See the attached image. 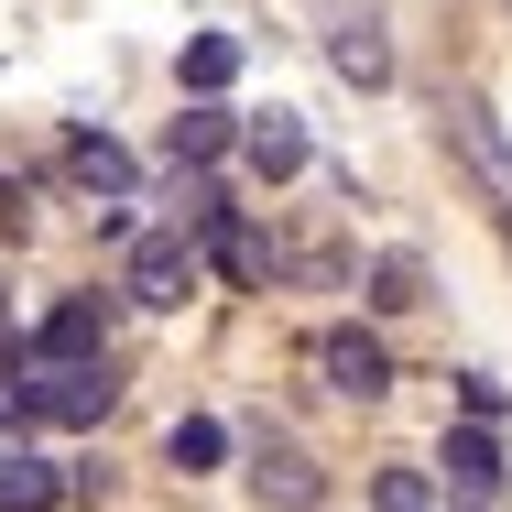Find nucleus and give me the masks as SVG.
<instances>
[{"label":"nucleus","instance_id":"obj_1","mask_svg":"<svg viewBox=\"0 0 512 512\" xmlns=\"http://www.w3.org/2000/svg\"><path fill=\"white\" fill-rule=\"evenodd\" d=\"M316 22H327V66L349 88H393V33L371 0H316Z\"/></svg>","mask_w":512,"mask_h":512},{"label":"nucleus","instance_id":"obj_2","mask_svg":"<svg viewBox=\"0 0 512 512\" xmlns=\"http://www.w3.org/2000/svg\"><path fill=\"white\" fill-rule=\"evenodd\" d=\"M436 120H447V153H458V164H469V175L491 186V207L512 218V142H502V120H491V109L469 99V88H458V99L436 109Z\"/></svg>","mask_w":512,"mask_h":512},{"label":"nucleus","instance_id":"obj_3","mask_svg":"<svg viewBox=\"0 0 512 512\" xmlns=\"http://www.w3.org/2000/svg\"><path fill=\"white\" fill-rule=\"evenodd\" d=\"M120 295H131V306H186V295H197V240H186V229H153V240H131V273H120Z\"/></svg>","mask_w":512,"mask_h":512},{"label":"nucleus","instance_id":"obj_4","mask_svg":"<svg viewBox=\"0 0 512 512\" xmlns=\"http://www.w3.org/2000/svg\"><path fill=\"white\" fill-rule=\"evenodd\" d=\"M316 371H327V393H349V404H382V393H393V349H382L371 327H327V338H316Z\"/></svg>","mask_w":512,"mask_h":512},{"label":"nucleus","instance_id":"obj_5","mask_svg":"<svg viewBox=\"0 0 512 512\" xmlns=\"http://www.w3.org/2000/svg\"><path fill=\"white\" fill-rule=\"evenodd\" d=\"M251 491H262L273 512H316L327 502V469H316L295 436H262V447H251Z\"/></svg>","mask_w":512,"mask_h":512},{"label":"nucleus","instance_id":"obj_6","mask_svg":"<svg viewBox=\"0 0 512 512\" xmlns=\"http://www.w3.org/2000/svg\"><path fill=\"white\" fill-rule=\"evenodd\" d=\"M44 502H66V469L33 458L22 447V414L0 404V512H44Z\"/></svg>","mask_w":512,"mask_h":512},{"label":"nucleus","instance_id":"obj_7","mask_svg":"<svg viewBox=\"0 0 512 512\" xmlns=\"http://www.w3.org/2000/svg\"><path fill=\"white\" fill-rule=\"evenodd\" d=\"M33 360H99L109 349V295H55V316L22 338Z\"/></svg>","mask_w":512,"mask_h":512},{"label":"nucleus","instance_id":"obj_8","mask_svg":"<svg viewBox=\"0 0 512 512\" xmlns=\"http://www.w3.org/2000/svg\"><path fill=\"white\" fill-rule=\"evenodd\" d=\"M240 153H251V175H262V186H284V175H306V164H316V142H306V120H295V109L240 120Z\"/></svg>","mask_w":512,"mask_h":512},{"label":"nucleus","instance_id":"obj_9","mask_svg":"<svg viewBox=\"0 0 512 512\" xmlns=\"http://www.w3.org/2000/svg\"><path fill=\"white\" fill-rule=\"evenodd\" d=\"M436 480L447 491H502V436L469 414V425H447V447H436Z\"/></svg>","mask_w":512,"mask_h":512},{"label":"nucleus","instance_id":"obj_10","mask_svg":"<svg viewBox=\"0 0 512 512\" xmlns=\"http://www.w3.org/2000/svg\"><path fill=\"white\" fill-rule=\"evenodd\" d=\"M229 142H240V120H229L218 99H186L175 120H164V164H218Z\"/></svg>","mask_w":512,"mask_h":512},{"label":"nucleus","instance_id":"obj_11","mask_svg":"<svg viewBox=\"0 0 512 512\" xmlns=\"http://www.w3.org/2000/svg\"><path fill=\"white\" fill-rule=\"evenodd\" d=\"M66 164H77V186H88V197H131V153H120L109 131H77V153H66Z\"/></svg>","mask_w":512,"mask_h":512},{"label":"nucleus","instance_id":"obj_12","mask_svg":"<svg viewBox=\"0 0 512 512\" xmlns=\"http://www.w3.org/2000/svg\"><path fill=\"white\" fill-rule=\"evenodd\" d=\"M164 458H175V469L197 480V469H218V458H229V425H218V414H175V436H164Z\"/></svg>","mask_w":512,"mask_h":512},{"label":"nucleus","instance_id":"obj_13","mask_svg":"<svg viewBox=\"0 0 512 512\" xmlns=\"http://www.w3.org/2000/svg\"><path fill=\"white\" fill-rule=\"evenodd\" d=\"M229 77H240V33H197L186 44V99H218Z\"/></svg>","mask_w":512,"mask_h":512},{"label":"nucleus","instance_id":"obj_14","mask_svg":"<svg viewBox=\"0 0 512 512\" xmlns=\"http://www.w3.org/2000/svg\"><path fill=\"white\" fill-rule=\"evenodd\" d=\"M371 306H382V316L425 306V262H414V251H382V262H371Z\"/></svg>","mask_w":512,"mask_h":512},{"label":"nucleus","instance_id":"obj_15","mask_svg":"<svg viewBox=\"0 0 512 512\" xmlns=\"http://www.w3.org/2000/svg\"><path fill=\"white\" fill-rule=\"evenodd\" d=\"M371 502H382V512H436V469H382Z\"/></svg>","mask_w":512,"mask_h":512},{"label":"nucleus","instance_id":"obj_16","mask_svg":"<svg viewBox=\"0 0 512 512\" xmlns=\"http://www.w3.org/2000/svg\"><path fill=\"white\" fill-rule=\"evenodd\" d=\"M458 404L480 414V425H502V382H491V371H458Z\"/></svg>","mask_w":512,"mask_h":512}]
</instances>
